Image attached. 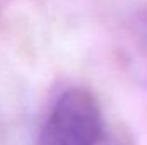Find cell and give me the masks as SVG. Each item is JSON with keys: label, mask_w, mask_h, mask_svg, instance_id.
Listing matches in <instances>:
<instances>
[{"label": "cell", "mask_w": 147, "mask_h": 145, "mask_svg": "<svg viewBox=\"0 0 147 145\" xmlns=\"http://www.w3.org/2000/svg\"><path fill=\"white\" fill-rule=\"evenodd\" d=\"M105 119L98 99L82 87L63 91L48 111L36 145H101Z\"/></svg>", "instance_id": "cell-1"}]
</instances>
